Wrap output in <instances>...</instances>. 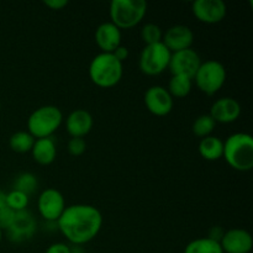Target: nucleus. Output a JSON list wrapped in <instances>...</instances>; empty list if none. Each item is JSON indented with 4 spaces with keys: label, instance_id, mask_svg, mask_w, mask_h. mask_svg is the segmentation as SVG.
Masks as SVG:
<instances>
[{
    "label": "nucleus",
    "instance_id": "39448f33",
    "mask_svg": "<svg viewBox=\"0 0 253 253\" xmlns=\"http://www.w3.org/2000/svg\"><path fill=\"white\" fill-rule=\"evenodd\" d=\"M147 12L145 0H113L109 7L110 22L120 30L137 26Z\"/></svg>",
    "mask_w": 253,
    "mask_h": 253
},
{
    "label": "nucleus",
    "instance_id": "1a4fd4ad",
    "mask_svg": "<svg viewBox=\"0 0 253 253\" xmlns=\"http://www.w3.org/2000/svg\"><path fill=\"white\" fill-rule=\"evenodd\" d=\"M202 62L199 53L195 49L187 48L170 54L168 69L172 76H184L193 79Z\"/></svg>",
    "mask_w": 253,
    "mask_h": 253
},
{
    "label": "nucleus",
    "instance_id": "7c9ffc66",
    "mask_svg": "<svg viewBox=\"0 0 253 253\" xmlns=\"http://www.w3.org/2000/svg\"><path fill=\"white\" fill-rule=\"evenodd\" d=\"M224 232H225V230L222 229L221 226H214L209 230V235H208V237L220 244L222 236H224Z\"/></svg>",
    "mask_w": 253,
    "mask_h": 253
},
{
    "label": "nucleus",
    "instance_id": "0eeeda50",
    "mask_svg": "<svg viewBox=\"0 0 253 253\" xmlns=\"http://www.w3.org/2000/svg\"><path fill=\"white\" fill-rule=\"evenodd\" d=\"M170 54L172 53L163 42L147 44L141 51L138 59L140 71L146 76H158L163 73L169 66Z\"/></svg>",
    "mask_w": 253,
    "mask_h": 253
},
{
    "label": "nucleus",
    "instance_id": "c85d7f7f",
    "mask_svg": "<svg viewBox=\"0 0 253 253\" xmlns=\"http://www.w3.org/2000/svg\"><path fill=\"white\" fill-rule=\"evenodd\" d=\"M44 253H73L72 249L67 244L63 242H56V244H52L51 246H48V249L46 250Z\"/></svg>",
    "mask_w": 253,
    "mask_h": 253
},
{
    "label": "nucleus",
    "instance_id": "b1692460",
    "mask_svg": "<svg viewBox=\"0 0 253 253\" xmlns=\"http://www.w3.org/2000/svg\"><path fill=\"white\" fill-rule=\"evenodd\" d=\"M37 185H39V182H37L36 175H34L32 173L25 172L16 177L14 182V189L25 193L26 195H30L36 190Z\"/></svg>",
    "mask_w": 253,
    "mask_h": 253
},
{
    "label": "nucleus",
    "instance_id": "cd10ccee",
    "mask_svg": "<svg viewBox=\"0 0 253 253\" xmlns=\"http://www.w3.org/2000/svg\"><path fill=\"white\" fill-rule=\"evenodd\" d=\"M15 216H16V212L10 209V208L5 207L2 209H0V229H9L12 225V222H14Z\"/></svg>",
    "mask_w": 253,
    "mask_h": 253
},
{
    "label": "nucleus",
    "instance_id": "f3484780",
    "mask_svg": "<svg viewBox=\"0 0 253 253\" xmlns=\"http://www.w3.org/2000/svg\"><path fill=\"white\" fill-rule=\"evenodd\" d=\"M93 116L84 109H76L66 119L67 132L72 137L84 138L93 128Z\"/></svg>",
    "mask_w": 253,
    "mask_h": 253
},
{
    "label": "nucleus",
    "instance_id": "a211bd4d",
    "mask_svg": "<svg viewBox=\"0 0 253 253\" xmlns=\"http://www.w3.org/2000/svg\"><path fill=\"white\" fill-rule=\"evenodd\" d=\"M32 158L36 163L41 166H48L53 163L57 156L56 142L52 137L37 138L35 140L31 150Z\"/></svg>",
    "mask_w": 253,
    "mask_h": 253
},
{
    "label": "nucleus",
    "instance_id": "473e14b6",
    "mask_svg": "<svg viewBox=\"0 0 253 253\" xmlns=\"http://www.w3.org/2000/svg\"><path fill=\"white\" fill-rule=\"evenodd\" d=\"M6 207V193L0 190V209Z\"/></svg>",
    "mask_w": 253,
    "mask_h": 253
},
{
    "label": "nucleus",
    "instance_id": "393cba45",
    "mask_svg": "<svg viewBox=\"0 0 253 253\" xmlns=\"http://www.w3.org/2000/svg\"><path fill=\"white\" fill-rule=\"evenodd\" d=\"M29 205V195L19 190L12 189L6 194V207L14 210L15 212L24 211Z\"/></svg>",
    "mask_w": 253,
    "mask_h": 253
},
{
    "label": "nucleus",
    "instance_id": "2eb2a0df",
    "mask_svg": "<svg viewBox=\"0 0 253 253\" xmlns=\"http://www.w3.org/2000/svg\"><path fill=\"white\" fill-rule=\"evenodd\" d=\"M209 115L214 119L215 123L231 124L241 115V105L236 99L224 96L212 104Z\"/></svg>",
    "mask_w": 253,
    "mask_h": 253
},
{
    "label": "nucleus",
    "instance_id": "4468645a",
    "mask_svg": "<svg viewBox=\"0 0 253 253\" xmlns=\"http://www.w3.org/2000/svg\"><path fill=\"white\" fill-rule=\"evenodd\" d=\"M162 42L170 51V53L183 51V49L192 48L194 42V34L192 29L185 25H174L167 29L163 34Z\"/></svg>",
    "mask_w": 253,
    "mask_h": 253
},
{
    "label": "nucleus",
    "instance_id": "f8f14e48",
    "mask_svg": "<svg viewBox=\"0 0 253 253\" xmlns=\"http://www.w3.org/2000/svg\"><path fill=\"white\" fill-rule=\"evenodd\" d=\"M220 246L224 253H250L253 247V239L247 230L235 227L224 232Z\"/></svg>",
    "mask_w": 253,
    "mask_h": 253
},
{
    "label": "nucleus",
    "instance_id": "aec40b11",
    "mask_svg": "<svg viewBox=\"0 0 253 253\" xmlns=\"http://www.w3.org/2000/svg\"><path fill=\"white\" fill-rule=\"evenodd\" d=\"M184 253H224L219 242L209 237H199L190 241L184 249Z\"/></svg>",
    "mask_w": 253,
    "mask_h": 253
},
{
    "label": "nucleus",
    "instance_id": "f03ea898",
    "mask_svg": "<svg viewBox=\"0 0 253 253\" xmlns=\"http://www.w3.org/2000/svg\"><path fill=\"white\" fill-rule=\"evenodd\" d=\"M227 165L239 172H249L253 168V138L250 133L236 132L224 142V153Z\"/></svg>",
    "mask_w": 253,
    "mask_h": 253
},
{
    "label": "nucleus",
    "instance_id": "c756f323",
    "mask_svg": "<svg viewBox=\"0 0 253 253\" xmlns=\"http://www.w3.org/2000/svg\"><path fill=\"white\" fill-rule=\"evenodd\" d=\"M43 4L51 10H62L68 5L67 0H44Z\"/></svg>",
    "mask_w": 253,
    "mask_h": 253
},
{
    "label": "nucleus",
    "instance_id": "2f4dec72",
    "mask_svg": "<svg viewBox=\"0 0 253 253\" xmlns=\"http://www.w3.org/2000/svg\"><path fill=\"white\" fill-rule=\"evenodd\" d=\"M113 54L116 57V59H119L121 63H124V62L128 58V56H130V52H128L127 47L119 46L118 48L113 52Z\"/></svg>",
    "mask_w": 253,
    "mask_h": 253
},
{
    "label": "nucleus",
    "instance_id": "f257e3e1",
    "mask_svg": "<svg viewBox=\"0 0 253 253\" xmlns=\"http://www.w3.org/2000/svg\"><path fill=\"white\" fill-rule=\"evenodd\" d=\"M56 224L71 244L81 246L98 236L103 226V215L94 205L74 204L66 207Z\"/></svg>",
    "mask_w": 253,
    "mask_h": 253
},
{
    "label": "nucleus",
    "instance_id": "5701e85b",
    "mask_svg": "<svg viewBox=\"0 0 253 253\" xmlns=\"http://www.w3.org/2000/svg\"><path fill=\"white\" fill-rule=\"evenodd\" d=\"M215 126H216V123L214 121V119L209 114H204L195 119L192 126V131L197 137L204 138L211 135L212 131L215 130Z\"/></svg>",
    "mask_w": 253,
    "mask_h": 253
},
{
    "label": "nucleus",
    "instance_id": "9b49d317",
    "mask_svg": "<svg viewBox=\"0 0 253 253\" xmlns=\"http://www.w3.org/2000/svg\"><path fill=\"white\" fill-rule=\"evenodd\" d=\"M194 16L204 24H219L226 17L227 6L222 0H195L192 5Z\"/></svg>",
    "mask_w": 253,
    "mask_h": 253
},
{
    "label": "nucleus",
    "instance_id": "dca6fc26",
    "mask_svg": "<svg viewBox=\"0 0 253 253\" xmlns=\"http://www.w3.org/2000/svg\"><path fill=\"white\" fill-rule=\"evenodd\" d=\"M95 43L103 53H113L121 46V30L113 22H103L95 30Z\"/></svg>",
    "mask_w": 253,
    "mask_h": 253
},
{
    "label": "nucleus",
    "instance_id": "6e6552de",
    "mask_svg": "<svg viewBox=\"0 0 253 253\" xmlns=\"http://www.w3.org/2000/svg\"><path fill=\"white\" fill-rule=\"evenodd\" d=\"M37 209L40 215L48 222H57L66 209L63 194L54 188L42 190L37 199Z\"/></svg>",
    "mask_w": 253,
    "mask_h": 253
},
{
    "label": "nucleus",
    "instance_id": "423d86ee",
    "mask_svg": "<svg viewBox=\"0 0 253 253\" xmlns=\"http://www.w3.org/2000/svg\"><path fill=\"white\" fill-rule=\"evenodd\" d=\"M226 68L216 59L202 62L194 76L198 89L207 95H214L224 86L226 82Z\"/></svg>",
    "mask_w": 253,
    "mask_h": 253
},
{
    "label": "nucleus",
    "instance_id": "4be33fe9",
    "mask_svg": "<svg viewBox=\"0 0 253 253\" xmlns=\"http://www.w3.org/2000/svg\"><path fill=\"white\" fill-rule=\"evenodd\" d=\"M36 138L27 131H17L12 133L9 140L10 148L16 153H27L31 152Z\"/></svg>",
    "mask_w": 253,
    "mask_h": 253
},
{
    "label": "nucleus",
    "instance_id": "a878e982",
    "mask_svg": "<svg viewBox=\"0 0 253 253\" xmlns=\"http://www.w3.org/2000/svg\"><path fill=\"white\" fill-rule=\"evenodd\" d=\"M163 32L158 25L153 24V22H148V24L143 25L141 29V39L145 42L146 46L147 44H155L158 42H162Z\"/></svg>",
    "mask_w": 253,
    "mask_h": 253
},
{
    "label": "nucleus",
    "instance_id": "ddd939ff",
    "mask_svg": "<svg viewBox=\"0 0 253 253\" xmlns=\"http://www.w3.org/2000/svg\"><path fill=\"white\" fill-rule=\"evenodd\" d=\"M37 230V222L35 217L27 210L16 212L14 222L6 230L7 237L12 242H24L31 239Z\"/></svg>",
    "mask_w": 253,
    "mask_h": 253
},
{
    "label": "nucleus",
    "instance_id": "f704fd0d",
    "mask_svg": "<svg viewBox=\"0 0 253 253\" xmlns=\"http://www.w3.org/2000/svg\"><path fill=\"white\" fill-rule=\"evenodd\" d=\"M0 109H1V104H0Z\"/></svg>",
    "mask_w": 253,
    "mask_h": 253
},
{
    "label": "nucleus",
    "instance_id": "412c9836",
    "mask_svg": "<svg viewBox=\"0 0 253 253\" xmlns=\"http://www.w3.org/2000/svg\"><path fill=\"white\" fill-rule=\"evenodd\" d=\"M193 88V79L184 76H172L168 82L167 90L172 98H185Z\"/></svg>",
    "mask_w": 253,
    "mask_h": 253
},
{
    "label": "nucleus",
    "instance_id": "6ab92c4d",
    "mask_svg": "<svg viewBox=\"0 0 253 253\" xmlns=\"http://www.w3.org/2000/svg\"><path fill=\"white\" fill-rule=\"evenodd\" d=\"M199 155L207 161H217L222 158L224 153V141L217 136H208L200 140L199 146H198Z\"/></svg>",
    "mask_w": 253,
    "mask_h": 253
},
{
    "label": "nucleus",
    "instance_id": "7ed1b4c3",
    "mask_svg": "<svg viewBox=\"0 0 253 253\" xmlns=\"http://www.w3.org/2000/svg\"><path fill=\"white\" fill-rule=\"evenodd\" d=\"M124 74V63L113 53L100 52L89 64V78L99 88H113L121 81Z\"/></svg>",
    "mask_w": 253,
    "mask_h": 253
},
{
    "label": "nucleus",
    "instance_id": "20e7f679",
    "mask_svg": "<svg viewBox=\"0 0 253 253\" xmlns=\"http://www.w3.org/2000/svg\"><path fill=\"white\" fill-rule=\"evenodd\" d=\"M63 121V114L56 105H43L37 108L27 119V132L35 138L52 137Z\"/></svg>",
    "mask_w": 253,
    "mask_h": 253
},
{
    "label": "nucleus",
    "instance_id": "bb28decb",
    "mask_svg": "<svg viewBox=\"0 0 253 253\" xmlns=\"http://www.w3.org/2000/svg\"><path fill=\"white\" fill-rule=\"evenodd\" d=\"M67 148H68L69 155H72L73 157H78V156H82L85 152L86 142L84 138L72 137L69 140L68 145H67Z\"/></svg>",
    "mask_w": 253,
    "mask_h": 253
},
{
    "label": "nucleus",
    "instance_id": "72a5a7b5",
    "mask_svg": "<svg viewBox=\"0 0 253 253\" xmlns=\"http://www.w3.org/2000/svg\"><path fill=\"white\" fill-rule=\"evenodd\" d=\"M1 239H2V230L0 229V242H1Z\"/></svg>",
    "mask_w": 253,
    "mask_h": 253
},
{
    "label": "nucleus",
    "instance_id": "9d476101",
    "mask_svg": "<svg viewBox=\"0 0 253 253\" xmlns=\"http://www.w3.org/2000/svg\"><path fill=\"white\" fill-rule=\"evenodd\" d=\"M145 105L151 114L156 116H166L173 110L174 99L167 90V88L162 85H152L146 90Z\"/></svg>",
    "mask_w": 253,
    "mask_h": 253
}]
</instances>
